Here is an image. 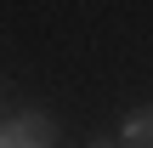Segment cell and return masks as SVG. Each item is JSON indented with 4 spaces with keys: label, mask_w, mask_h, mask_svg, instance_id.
I'll return each instance as SVG.
<instances>
[{
    "label": "cell",
    "mask_w": 153,
    "mask_h": 148,
    "mask_svg": "<svg viewBox=\"0 0 153 148\" xmlns=\"http://www.w3.org/2000/svg\"><path fill=\"white\" fill-rule=\"evenodd\" d=\"M0 148H11V131H6V120H0Z\"/></svg>",
    "instance_id": "cell-3"
},
{
    "label": "cell",
    "mask_w": 153,
    "mask_h": 148,
    "mask_svg": "<svg viewBox=\"0 0 153 148\" xmlns=\"http://www.w3.org/2000/svg\"><path fill=\"white\" fill-rule=\"evenodd\" d=\"M6 131H11V148H51V143H57V125H51L45 108H23V114H11Z\"/></svg>",
    "instance_id": "cell-1"
},
{
    "label": "cell",
    "mask_w": 153,
    "mask_h": 148,
    "mask_svg": "<svg viewBox=\"0 0 153 148\" xmlns=\"http://www.w3.org/2000/svg\"><path fill=\"white\" fill-rule=\"evenodd\" d=\"M119 148H153V108H131L119 120Z\"/></svg>",
    "instance_id": "cell-2"
},
{
    "label": "cell",
    "mask_w": 153,
    "mask_h": 148,
    "mask_svg": "<svg viewBox=\"0 0 153 148\" xmlns=\"http://www.w3.org/2000/svg\"><path fill=\"white\" fill-rule=\"evenodd\" d=\"M91 148H119V143H91Z\"/></svg>",
    "instance_id": "cell-4"
}]
</instances>
